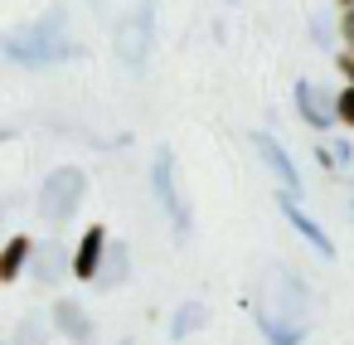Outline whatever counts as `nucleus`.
Returning <instances> with one entry per match:
<instances>
[{"label":"nucleus","mask_w":354,"mask_h":345,"mask_svg":"<svg viewBox=\"0 0 354 345\" xmlns=\"http://www.w3.org/2000/svg\"><path fill=\"white\" fill-rule=\"evenodd\" d=\"M257 330L272 340V345H301L306 330H310V292L306 282L272 263L262 272V297H257Z\"/></svg>","instance_id":"f257e3e1"},{"label":"nucleus","mask_w":354,"mask_h":345,"mask_svg":"<svg viewBox=\"0 0 354 345\" xmlns=\"http://www.w3.org/2000/svg\"><path fill=\"white\" fill-rule=\"evenodd\" d=\"M6 54H10L15 64H30V69L68 59V54H73V39H68V30H64V10H49L44 20H35V25H25V30H10V35H6Z\"/></svg>","instance_id":"f03ea898"},{"label":"nucleus","mask_w":354,"mask_h":345,"mask_svg":"<svg viewBox=\"0 0 354 345\" xmlns=\"http://www.w3.org/2000/svg\"><path fill=\"white\" fill-rule=\"evenodd\" d=\"M83 195H88V175H83L78 166H59V170L39 185V219H44V224H68V219L78 214Z\"/></svg>","instance_id":"7ed1b4c3"},{"label":"nucleus","mask_w":354,"mask_h":345,"mask_svg":"<svg viewBox=\"0 0 354 345\" xmlns=\"http://www.w3.org/2000/svg\"><path fill=\"white\" fill-rule=\"evenodd\" d=\"M112 49L127 69H141L151 54V0H136L127 15H117L112 25Z\"/></svg>","instance_id":"20e7f679"},{"label":"nucleus","mask_w":354,"mask_h":345,"mask_svg":"<svg viewBox=\"0 0 354 345\" xmlns=\"http://www.w3.org/2000/svg\"><path fill=\"white\" fill-rule=\"evenodd\" d=\"M151 190H156L160 209L170 214L175 238L185 243V238H189V209H185V200H180V185H175V151H170V146H160V151H156V166H151Z\"/></svg>","instance_id":"39448f33"},{"label":"nucleus","mask_w":354,"mask_h":345,"mask_svg":"<svg viewBox=\"0 0 354 345\" xmlns=\"http://www.w3.org/2000/svg\"><path fill=\"white\" fill-rule=\"evenodd\" d=\"M296 107H301V117L310 122V127H330V122H339V107H335V98L320 88V83H296Z\"/></svg>","instance_id":"423d86ee"},{"label":"nucleus","mask_w":354,"mask_h":345,"mask_svg":"<svg viewBox=\"0 0 354 345\" xmlns=\"http://www.w3.org/2000/svg\"><path fill=\"white\" fill-rule=\"evenodd\" d=\"M252 146H257V156L267 161V170L281 180V190H286V195H296V190H301V175H296V166H291L286 146H281L277 136H267V132H257V136H252Z\"/></svg>","instance_id":"0eeeda50"},{"label":"nucleus","mask_w":354,"mask_h":345,"mask_svg":"<svg viewBox=\"0 0 354 345\" xmlns=\"http://www.w3.org/2000/svg\"><path fill=\"white\" fill-rule=\"evenodd\" d=\"M281 214L291 219V229H296V233H301V238H306L320 258H335V243H330V238H325V229H320V224H315V219L296 204V195H281Z\"/></svg>","instance_id":"6e6552de"},{"label":"nucleus","mask_w":354,"mask_h":345,"mask_svg":"<svg viewBox=\"0 0 354 345\" xmlns=\"http://www.w3.org/2000/svg\"><path fill=\"white\" fill-rule=\"evenodd\" d=\"M102 248H107V229H102V224H93V229L83 233L78 253H73V277L93 282V277H97V263H102Z\"/></svg>","instance_id":"1a4fd4ad"},{"label":"nucleus","mask_w":354,"mask_h":345,"mask_svg":"<svg viewBox=\"0 0 354 345\" xmlns=\"http://www.w3.org/2000/svg\"><path fill=\"white\" fill-rule=\"evenodd\" d=\"M54 321H59V330H64L73 345H93V340H97V330H93V321L83 316L78 301H59V306H54Z\"/></svg>","instance_id":"9d476101"},{"label":"nucleus","mask_w":354,"mask_h":345,"mask_svg":"<svg viewBox=\"0 0 354 345\" xmlns=\"http://www.w3.org/2000/svg\"><path fill=\"white\" fill-rule=\"evenodd\" d=\"M204 321H209L204 301H185V306L175 311V321H170V335H175V340H185V335H189V330H199Z\"/></svg>","instance_id":"9b49d317"},{"label":"nucleus","mask_w":354,"mask_h":345,"mask_svg":"<svg viewBox=\"0 0 354 345\" xmlns=\"http://www.w3.org/2000/svg\"><path fill=\"white\" fill-rule=\"evenodd\" d=\"M25 258H30V238H10V243H6V253H0V282L20 277Z\"/></svg>","instance_id":"f8f14e48"},{"label":"nucleus","mask_w":354,"mask_h":345,"mask_svg":"<svg viewBox=\"0 0 354 345\" xmlns=\"http://www.w3.org/2000/svg\"><path fill=\"white\" fill-rule=\"evenodd\" d=\"M39 267H44V272H39L44 282H59V277H64V272H59V267H64V263H59V243H44V253H39Z\"/></svg>","instance_id":"ddd939ff"},{"label":"nucleus","mask_w":354,"mask_h":345,"mask_svg":"<svg viewBox=\"0 0 354 345\" xmlns=\"http://www.w3.org/2000/svg\"><path fill=\"white\" fill-rule=\"evenodd\" d=\"M35 340H44V326H39V316H25L20 321V345H35Z\"/></svg>","instance_id":"4468645a"},{"label":"nucleus","mask_w":354,"mask_h":345,"mask_svg":"<svg viewBox=\"0 0 354 345\" xmlns=\"http://www.w3.org/2000/svg\"><path fill=\"white\" fill-rule=\"evenodd\" d=\"M335 107H339V122H349V127H354V83L335 98Z\"/></svg>","instance_id":"2eb2a0df"},{"label":"nucleus","mask_w":354,"mask_h":345,"mask_svg":"<svg viewBox=\"0 0 354 345\" xmlns=\"http://www.w3.org/2000/svg\"><path fill=\"white\" fill-rule=\"evenodd\" d=\"M344 39L354 44V10H344Z\"/></svg>","instance_id":"dca6fc26"},{"label":"nucleus","mask_w":354,"mask_h":345,"mask_svg":"<svg viewBox=\"0 0 354 345\" xmlns=\"http://www.w3.org/2000/svg\"><path fill=\"white\" fill-rule=\"evenodd\" d=\"M339 69L349 73V83H354V54H339Z\"/></svg>","instance_id":"f3484780"},{"label":"nucleus","mask_w":354,"mask_h":345,"mask_svg":"<svg viewBox=\"0 0 354 345\" xmlns=\"http://www.w3.org/2000/svg\"><path fill=\"white\" fill-rule=\"evenodd\" d=\"M339 6H344V10H354V0H339Z\"/></svg>","instance_id":"a211bd4d"}]
</instances>
